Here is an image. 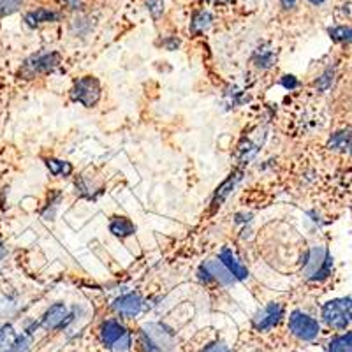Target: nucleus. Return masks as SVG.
<instances>
[{
	"label": "nucleus",
	"instance_id": "nucleus-1",
	"mask_svg": "<svg viewBox=\"0 0 352 352\" xmlns=\"http://www.w3.org/2000/svg\"><path fill=\"white\" fill-rule=\"evenodd\" d=\"M140 344L144 352H169L175 344V335L164 324L150 322L141 328Z\"/></svg>",
	"mask_w": 352,
	"mask_h": 352
},
{
	"label": "nucleus",
	"instance_id": "nucleus-2",
	"mask_svg": "<svg viewBox=\"0 0 352 352\" xmlns=\"http://www.w3.org/2000/svg\"><path fill=\"white\" fill-rule=\"evenodd\" d=\"M333 261L329 252L322 247H314L308 250L303 261V272L308 280H324L331 273Z\"/></svg>",
	"mask_w": 352,
	"mask_h": 352
},
{
	"label": "nucleus",
	"instance_id": "nucleus-3",
	"mask_svg": "<svg viewBox=\"0 0 352 352\" xmlns=\"http://www.w3.org/2000/svg\"><path fill=\"white\" fill-rule=\"evenodd\" d=\"M322 319L335 329H345L352 320V296L331 300L322 307Z\"/></svg>",
	"mask_w": 352,
	"mask_h": 352
},
{
	"label": "nucleus",
	"instance_id": "nucleus-4",
	"mask_svg": "<svg viewBox=\"0 0 352 352\" xmlns=\"http://www.w3.org/2000/svg\"><path fill=\"white\" fill-rule=\"evenodd\" d=\"M71 97L74 102H80L85 108H94L100 100V83L97 78L85 76L74 83L71 90Z\"/></svg>",
	"mask_w": 352,
	"mask_h": 352
},
{
	"label": "nucleus",
	"instance_id": "nucleus-5",
	"mask_svg": "<svg viewBox=\"0 0 352 352\" xmlns=\"http://www.w3.org/2000/svg\"><path fill=\"white\" fill-rule=\"evenodd\" d=\"M100 340L106 347L115 349V351H127L131 345L129 331L115 319L106 320L104 324L100 326Z\"/></svg>",
	"mask_w": 352,
	"mask_h": 352
},
{
	"label": "nucleus",
	"instance_id": "nucleus-6",
	"mask_svg": "<svg viewBox=\"0 0 352 352\" xmlns=\"http://www.w3.org/2000/svg\"><path fill=\"white\" fill-rule=\"evenodd\" d=\"M58 64H60V55L58 53H44V55L28 58L23 64V67L20 69V74L25 80H32V78L52 72Z\"/></svg>",
	"mask_w": 352,
	"mask_h": 352
},
{
	"label": "nucleus",
	"instance_id": "nucleus-7",
	"mask_svg": "<svg viewBox=\"0 0 352 352\" xmlns=\"http://www.w3.org/2000/svg\"><path fill=\"white\" fill-rule=\"evenodd\" d=\"M289 331L294 336H298L300 340L312 342L317 338L320 328L319 322L314 317L307 316L301 310H294L291 314V317H289Z\"/></svg>",
	"mask_w": 352,
	"mask_h": 352
},
{
	"label": "nucleus",
	"instance_id": "nucleus-8",
	"mask_svg": "<svg viewBox=\"0 0 352 352\" xmlns=\"http://www.w3.org/2000/svg\"><path fill=\"white\" fill-rule=\"evenodd\" d=\"M284 317V307L280 303H268L264 308H261L259 312L254 317V328L259 331H268V329L275 328Z\"/></svg>",
	"mask_w": 352,
	"mask_h": 352
},
{
	"label": "nucleus",
	"instance_id": "nucleus-9",
	"mask_svg": "<svg viewBox=\"0 0 352 352\" xmlns=\"http://www.w3.org/2000/svg\"><path fill=\"white\" fill-rule=\"evenodd\" d=\"M199 276L201 280L204 282H219L222 285H232L234 284V276L229 273V270L226 268L224 264L220 263V261H206V263L201 264L199 268Z\"/></svg>",
	"mask_w": 352,
	"mask_h": 352
},
{
	"label": "nucleus",
	"instance_id": "nucleus-10",
	"mask_svg": "<svg viewBox=\"0 0 352 352\" xmlns=\"http://www.w3.org/2000/svg\"><path fill=\"white\" fill-rule=\"evenodd\" d=\"M30 340L9 324L0 328V352H27Z\"/></svg>",
	"mask_w": 352,
	"mask_h": 352
},
{
	"label": "nucleus",
	"instance_id": "nucleus-11",
	"mask_svg": "<svg viewBox=\"0 0 352 352\" xmlns=\"http://www.w3.org/2000/svg\"><path fill=\"white\" fill-rule=\"evenodd\" d=\"M113 308H115V312L120 314V316L134 317L141 312L143 300H141V296L138 292H129V294L116 298L115 303H113Z\"/></svg>",
	"mask_w": 352,
	"mask_h": 352
},
{
	"label": "nucleus",
	"instance_id": "nucleus-12",
	"mask_svg": "<svg viewBox=\"0 0 352 352\" xmlns=\"http://www.w3.org/2000/svg\"><path fill=\"white\" fill-rule=\"evenodd\" d=\"M67 317V307L64 303H55L46 310L41 324H43L44 329H58L65 324Z\"/></svg>",
	"mask_w": 352,
	"mask_h": 352
},
{
	"label": "nucleus",
	"instance_id": "nucleus-13",
	"mask_svg": "<svg viewBox=\"0 0 352 352\" xmlns=\"http://www.w3.org/2000/svg\"><path fill=\"white\" fill-rule=\"evenodd\" d=\"M219 261L224 264L226 268L229 270V273L234 276V280H247L248 278V270L245 268L240 261H238V257L232 254V250H229V248H222Z\"/></svg>",
	"mask_w": 352,
	"mask_h": 352
},
{
	"label": "nucleus",
	"instance_id": "nucleus-14",
	"mask_svg": "<svg viewBox=\"0 0 352 352\" xmlns=\"http://www.w3.org/2000/svg\"><path fill=\"white\" fill-rule=\"evenodd\" d=\"M109 232L116 238H129L136 232V226L129 217H113L109 222Z\"/></svg>",
	"mask_w": 352,
	"mask_h": 352
},
{
	"label": "nucleus",
	"instance_id": "nucleus-15",
	"mask_svg": "<svg viewBox=\"0 0 352 352\" xmlns=\"http://www.w3.org/2000/svg\"><path fill=\"white\" fill-rule=\"evenodd\" d=\"M58 20V14L55 11H50V9H36V11H30L25 14V21L28 25H41V23H48V21H56Z\"/></svg>",
	"mask_w": 352,
	"mask_h": 352
},
{
	"label": "nucleus",
	"instance_id": "nucleus-16",
	"mask_svg": "<svg viewBox=\"0 0 352 352\" xmlns=\"http://www.w3.org/2000/svg\"><path fill=\"white\" fill-rule=\"evenodd\" d=\"M241 175H231L228 178V180L224 182V184L220 185L219 188H217V194H215V199H213V206H220V204L224 203L226 197L229 196V192H231L232 188H234V185H236V182L240 180Z\"/></svg>",
	"mask_w": 352,
	"mask_h": 352
},
{
	"label": "nucleus",
	"instance_id": "nucleus-17",
	"mask_svg": "<svg viewBox=\"0 0 352 352\" xmlns=\"http://www.w3.org/2000/svg\"><path fill=\"white\" fill-rule=\"evenodd\" d=\"M329 146L333 150L340 152H352V132H338L329 141Z\"/></svg>",
	"mask_w": 352,
	"mask_h": 352
},
{
	"label": "nucleus",
	"instance_id": "nucleus-18",
	"mask_svg": "<svg viewBox=\"0 0 352 352\" xmlns=\"http://www.w3.org/2000/svg\"><path fill=\"white\" fill-rule=\"evenodd\" d=\"M328 352H352V333L336 336L329 342Z\"/></svg>",
	"mask_w": 352,
	"mask_h": 352
},
{
	"label": "nucleus",
	"instance_id": "nucleus-19",
	"mask_svg": "<svg viewBox=\"0 0 352 352\" xmlns=\"http://www.w3.org/2000/svg\"><path fill=\"white\" fill-rule=\"evenodd\" d=\"M46 166H48L50 173L55 176H69L72 173V164L67 160L46 159Z\"/></svg>",
	"mask_w": 352,
	"mask_h": 352
},
{
	"label": "nucleus",
	"instance_id": "nucleus-20",
	"mask_svg": "<svg viewBox=\"0 0 352 352\" xmlns=\"http://www.w3.org/2000/svg\"><path fill=\"white\" fill-rule=\"evenodd\" d=\"M210 21H212L210 12H204V11L197 12L192 20V32L199 34V32H203V30H206V28L210 27Z\"/></svg>",
	"mask_w": 352,
	"mask_h": 352
},
{
	"label": "nucleus",
	"instance_id": "nucleus-21",
	"mask_svg": "<svg viewBox=\"0 0 352 352\" xmlns=\"http://www.w3.org/2000/svg\"><path fill=\"white\" fill-rule=\"evenodd\" d=\"M273 52L272 50H257L256 52V56H254V62H256L257 67H263V69H268L270 65L273 64Z\"/></svg>",
	"mask_w": 352,
	"mask_h": 352
},
{
	"label": "nucleus",
	"instance_id": "nucleus-22",
	"mask_svg": "<svg viewBox=\"0 0 352 352\" xmlns=\"http://www.w3.org/2000/svg\"><path fill=\"white\" fill-rule=\"evenodd\" d=\"M21 2L23 0H0V16H6V14H11V12L16 11Z\"/></svg>",
	"mask_w": 352,
	"mask_h": 352
},
{
	"label": "nucleus",
	"instance_id": "nucleus-23",
	"mask_svg": "<svg viewBox=\"0 0 352 352\" xmlns=\"http://www.w3.org/2000/svg\"><path fill=\"white\" fill-rule=\"evenodd\" d=\"M331 37L335 41H352V28L347 27H336L329 30Z\"/></svg>",
	"mask_w": 352,
	"mask_h": 352
},
{
	"label": "nucleus",
	"instance_id": "nucleus-24",
	"mask_svg": "<svg viewBox=\"0 0 352 352\" xmlns=\"http://www.w3.org/2000/svg\"><path fill=\"white\" fill-rule=\"evenodd\" d=\"M148 9L152 11L153 16H159L160 12L164 11V4H162V0H148Z\"/></svg>",
	"mask_w": 352,
	"mask_h": 352
},
{
	"label": "nucleus",
	"instance_id": "nucleus-25",
	"mask_svg": "<svg viewBox=\"0 0 352 352\" xmlns=\"http://www.w3.org/2000/svg\"><path fill=\"white\" fill-rule=\"evenodd\" d=\"M203 352H229V349L226 347L222 342H215V344H210L204 347Z\"/></svg>",
	"mask_w": 352,
	"mask_h": 352
},
{
	"label": "nucleus",
	"instance_id": "nucleus-26",
	"mask_svg": "<svg viewBox=\"0 0 352 352\" xmlns=\"http://www.w3.org/2000/svg\"><path fill=\"white\" fill-rule=\"evenodd\" d=\"M280 83H282V87L287 88V90H294V88H296L298 85H300V83H298V80H296V78H294V76H284V78H282V80H280Z\"/></svg>",
	"mask_w": 352,
	"mask_h": 352
},
{
	"label": "nucleus",
	"instance_id": "nucleus-27",
	"mask_svg": "<svg viewBox=\"0 0 352 352\" xmlns=\"http://www.w3.org/2000/svg\"><path fill=\"white\" fill-rule=\"evenodd\" d=\"M62 2H64V4L71 9L80 8V0H62Z\"/></svg>",
	"mask_w": 352,
	"mask_h": 352
},
{
	"label": "nucleus",
	"instance_id": "nucleus-28",
	"mask_svg": "<svg viewBox=\"0 0 352 352\" xmlns=\"http://www.w3.org/2000/svg\"><path fill=\"white\" fill-rule=\"evenodd\" d=\"M164 44H166V46H168V50H176V48H178V44H180V43H178V41H176V39H169V41H164Z\"/></svg>",
	"mask_w": 352,
	"mask_h": 352
},
{
	"label": "nucleus",
	"instance_id": "nucleus-29",
	"mask_svg": "<svg viewBox=\"0 0 352 352\" xmlns=\"http://www.w3.org/2000/svg\"><path fill=\"white\" fill-rule=\"evenodd\" d=\"M296 2H298V0H282V6H284L285 9H291V8H294V6H296Z\"/></svg>",
	"mask_w": 352,
	"mask_h": 352
},
{
	"label": "nucleus",
	"instance_id": "nucleus-30",
	"mask_svg": "<svg viewBox=\"0 0 352 352\" xmlns=\"http://www.w3.org/2000/svg\"><path fill=\"white\" fill-rule=\"evenodd\" d=\"M310 2H312V4H322V2H324V0H310Z\"/></svg>",
	"mask_w": 352,
	"mask_h": 352
},
{
	"label": "nucleus",
	"instance_id": "nucleus-31",
	"mask_svg": "<svg viewBox=\"0 0 352 352\" xmlns=\"http://www.w3.org/2000/svg\"><path fill=\"white\" fill-rule=\"evenodd\" d=\"M0 256H2V245H0Z\"/></svg>",
	"mask_w": 352,
	"mask_h": 352
}]
</instances>
